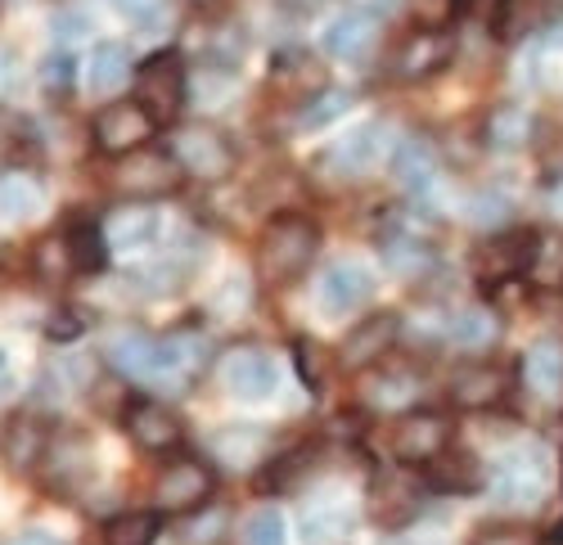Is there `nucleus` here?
I'll use <instances>...</instances> for the list:
<instances>
[{
	"instance_id": "obj_1",
	"label": "nucleus",
	"mask_w": 563,
	"mask_h": 545,
	"mask_svg": "<svg viewBox=\"0 0 563 545\" xmlns=\"http://www.w3.org/2000/svg\"><path fill=\"white\" fill-rule=\"evenodd\" d=\"M320 248V231L316 221L302 212H279L262 225V240H257V276L271 289H285L294 280L307 276V266L316 262Z\"/></svg>"
},
{
	"instance_id": "obj_2",
	"label": "nucleus",
	"mask_w": 563,
	"mask_h": 545,
	"mask_svg": "<svg viewBox=\"0 0 563 545\" xmlns=\"http://www.w3.org/2000/svg\"><path fill=\"white\" fill-rule=\"evenodd\" d=\"M550 482H554L550 451L537 442L505 451V456L492 465V496L500 505H537V501H545Z\"/></svg>"
},
{
	"instance_id": "obj_3",
	"label": "nucleus",
	"mask_w": 563,
	"mask_h": 545,
	"mask_svg": "<svg viewBox=\"0 0 563 545\" xmlns=\"http://www.w3.org/2000/svg\"><path fill=\"white\" fill-rule=\"evenodd\" d=\"M185 86H190V77H185V59L176 51H158L135 68V104L145 109L158 126H172L185 109Z\"/></svg>"
},
{
	"instance_id": "obj_4",
	"label": "nucleus",
	"mask_w": 563,
	"mask_h": 545,
	"mask_svg": "<svg viewBox=\"0 0 563 545\" xmlns=\"http://www.w3.org/2000/svg\"><path fill=\"white\" fill-rule=\"evenodd\" d=\"M96 149L109 154V158H131L140 149H150V141L158 135V122L140 109L135 100H118V104H104L96 113Z\"/></svg>"
},
{
	"instance_id": "obj_5",
	"label": "nucleus",
	"mask_w": 563,
	"mask_h": 545,
	"mask_svg": "<svg viewBox=\"0 0 563 545\" xmlns=\"http://www.w3.org/2000/svg\"><path fill=\"white\" fill-rule=\"evenodd\" d=\"M113 186L126 199H163V194H176L185 186V167L176 163L172 149H140V154L118 163Z\"/></svg>"
},
{
	"instance_id": "obj_6",
	"label": "nucleus",
	"mask_w": 563,
	"mask_h": 545,
	"mask_svg": "<svg viewBox=\"0 0 563 545\" xmlns=\"http://www.w3.org/2000/svg\"><path fill=\"white\" fill-rule=\"evenodd\" d=\"M388 451L393 460L401 465H433L451 451V424L446 415L438 411H415V415H401L393 429H388Z\"/></svg>"
},
{
	"instance_id": "obj_7",
	"label": "nucleus",
	"mask_w": 563,
	"mask_h": 545,
	"mask_svg": "<svg viewBox=\"0 0 563 545\" xmlns=\"http://www.w3.org/2000/svg\"><path fill=\"white\" fill-rule=\"evenodd\" d=\"M217 478L203 460L195 456H180L172 465H163L158 482H154V501H158V514H190V510H203L208 496H212Z\"/></svg>"
},
{
	"instance_id": "obj_8",
	"label": "nucleus",
	"mask_w": 563,
	"mask_h": 545,
	"mask_svg": "<svg viewBox=\"0 0 563 545\" xmlns=\"http://www.w3.org/2000/svg\"><path fill=\"white\" fill-rule=\"evenodd\" d=\"M176 163L185 167V176H199V180H225L234 171V145L225 141L221 131L212 126H180L172 135V145Z\"/></svg>"
},
{
	"instance_id": "obj_9",
	"label": "nucleus",
	"mask_w": 563,
	"mask_h": 545,
	"mask_svg": "<svg viewBox=\"0 0 563 545\" xmlns=\"http://www.w3.org/2000/svg\"><path fill=\"white\" fill-rule=\"evenodd\" d=\"M374 293V276H369V266L361 262H334V266H324V276L316 285V302L324 315H334V321H343V315H352L356 307H365Z\"/></svg>"
},
{
	"instance_id": "obj_10",
	"label": "nucleus",
	"mask_w": 563,
	"mask_h": 545,
	"mask_svg": "<svg viewBox=\"0 0 563 545\" xmlns=\"http://www.w3.org/2000/svg\"><path fill=\"white\" fill-rule=\"evenodd\" d=\"M221 379H225V388L240 401H266L279 388L275 360L266 352H257V347H234L225 356V366H221Z\"/></svg>"
},
{
	"instance_id": "obj_11",
	"label": "nucleus",
	"mask_w": 563,
	"mask_h": 545,
	"mask_svg": "<svg viewBox=\"0 0 563 545\" xmlns=\"http://www.w3.org/2000/svg\"><path fill=\"white\" fill-rule=\"evenodd\" d=\"M374 41H379V27H374L369 14L361 10H343L330 19V27L320 32L324 55L339 59V64H365L374 55Z\"/></svg>"
},
{
	"instance_id": "obj_12",
	"label": "nucleus",
	"mask_w": 563,
	"mask_h": 545,
	"mask_svg": "<svg viewBox=\"0 0 563 545\" xmlns=\"http://www.w3.org/2000/svg\"><path fill=\"white\" fill-rule=\"evenodd\" d=\"M356 523V510L343 491H316L302 505V541L307 545H334Z\"/></svg>"
},
{
	"instance_id": "obj_13",
	"label": "nucleus",
	"mask_w": 563,
	"mask_h": 545,
	"mask_svg": "<svg viewBox=\"0 0 563 545\" xmlns=\"http://www.w3.org/2000/svg\"><path fill=\"white\" fill-rule=\"evenodd\" d=\"M397 330H401L397 311H374V315H365V321H361V325H356V330L343 338L339 360H343V366H352V370L369 366V360H379V356L393 347Z\"/></svg>"
},
{
	"instance_id": "obj_14",
	"label": "nucleus",
	"mask_w": 563,
	"mask_h": 545,
	"mask_svg": "<svg viewBox=\"0 0 563 545\" xmlns=\"http://www.w3.org/2000/svg\"><path fill=\"white\" fill-rule=\"evenodd\" d=\"M126 433L145 451H176L185 429L163 401H131L126 405Z\"/></svg>"
},
{
	"instance_id": "obj_15",
	"label": "nucleus",
	"mask_w": 563,
	"mask_h": 545,
	"mask_svg": "<svg viewBox=\"0 0 563 545\" xmlns=\"http://www.w3.org/2000/svg\"><path fill=\"white\" fill-rule=\"evenodd\" d=\"M451 55H455V41H451L446 32H415V36L401 45V51H397L393 73L406 77V81H415V77H433L438 68L451 64Z\"/></svg>"
},
{
	"instance_id": "obj_16",
	"label": "nucleus",
	"mask_w": 563,
	"mask_h": 545,
	"mask_svg": "<svg viewBox=\"0 0 563 545\" xmlns=\"http://www.w3.org/2000/svg\"><path fill=\"white\" fill-rule=\"evenodd\" d=\"M388 149H393L388 122H361V126H352L343 141H339L334 158H339L352 176H361V171H369V167H379V163L388 158Z\"/></svg>"
},
{
	"instance_id": "obj_17",
	"label": "nucleus",
	"mask_w": 563,
	"mask_h": 545,
	"mask_svg": "<svg viewBox=\"0 0 563 545\" xmlns=\"http://www.w3.org/2000/svg\"><path fill=\"white\" fill-rule=\"evenodd\" d=\"M438 154H433V145L429 141H401L397 145V154H393V176H397V186L401 190H410V194H424V190H433V180H438Z\"/></svg>"
},
{
	"instance_id": "obj_18",
	"label": "nucleus",
	"mask_w": 563,
	"mask_h": 545,
	"mask_svg": "<svg viewBox=\"0 0 563 545\" xmlns=\"http://www.w3.org/2000/svg\"><path fill=\"white\" fill-rule=\"evenodd\" d=\"M126 77H131L126 45L104 41V45L90 51V64H86V90H90V96H118V90L126 86Z\"/></svg>"
},
{
	"instance_id": "obj_19",
	"label": "nucleus",
	"mask_w": 563,
	"mask_h": 545,
	"mask_svg": "<svg viewBox=\"0 0 563 545\" xmlns=\"http://www.w3.org/2000/svg\"><path fill=\"white\" fill-rule=\"evenodd\" d=\"M523 379L537 397L545 401H559L563 397V343L554 338H541L528 356H523Z\"/></svg>"
},
{
	"instance_id": "obj_20",
	"label": "nucleus",
	"mask_w": 563,
	"mask_h": 545,
	"mask_svg": "<svg viewBox=\"0 0 563 545\" xmlns=\"http://www.w3.org/2000/svg\"><path fill=\"white\" fill-rule=\"evenodd\" d=\"M505 388H509V375L496 366H464L451 379V397L460 405H492L505 397Z\"/></svg>"
},
{
	"instance_id": "obj_21",
	"label": "nucleus",
	"mask_w": 563,
	"mask_h": 545,
	"mask_svg": "<svg viewBox=\"0 0 563 545\" xmlns=\"http://www.w3.org/2000/svg\"><path fill=\"white\" fill-rule=\"evenodd\" d=\"M496 334H500L496 311H487V307H464V311L451 315V325H446V343H451V347H464V352L492 347Z\"/></svg>"
},
{
	"instance_id": "obj_22",
	"label": "nucleus",
	"mask_w": 563,
	"mask_h": 545,
	"mask_svg": "<svg viewBox=\"0 0 563 545\" xmlns=\"http://www.w3.org/2000/svg\"><path fill=\"white\" fill-rule=\"evenodd\" d=\"M158 235V216L150 208H118L104 221V240L109 248H145Z\"/></svg>"
},
{
	"instance_id": "obj_23",
	"label": "nucleus",
	"mask_w": 563,
	"mask_h": 545,
	"mask_svg": "<svg viewBox=\"0 0 563 545\" xmlns=\"http://www.w3.org/2000/svg\"><path fill=\"white\" fill-rule=\"evenodd\" d=\"M532 141V113L523 104H496L487 113V145L492 149H523Z\"/></svg>"
},
{
	"instance_id": "obj_24",
	"label": "nucleus",
	"mask_w": 563,
	"mask_h": 545,
	"mask_svg": "<svg viewBox=\"0 0 563 545\" xmlns=\"http://www.w3.org/2000/svg\"><path fill=\"white\" fill-rule=\"evenodd\" d=\"M550 19H554V0H505L496 27L505 41H519V36L541 32V27H554Z\"/></svg>"
},
{
	"instance_id": "obj_25",
	"label": "nucleus",
	"mask_w": 563,
	"mask_h": 545,
	"mask_svg": "<svg viewBox=\"0 0 563 545\" xmlns=\"http://www.w3.org/2000/svg\"><path fill=\"white\" fill-rule=\"evenodd\" d=\"M64 248H68V262L77 276H90L109 262V240H104V225H73L64 235Z\"/></svg>"
},
{
	"instance_id": "obj_26",
	"label": "nucleus",
	"mask_w": 563,
	"mask_h": 545,
	"mask_svg": "<svg viewBox=\"0 0 563 545\" xmlns=\"http://www.w3.org/2000/svg\"><path fill=\"white\" fill-rule=\"evenodd\" d=\"M0 203H5V221H32L45 199H41V186L32 176L10 171L5 180H0Z\"/></svg>"
},
{
	"instance_id": "obj_27",
	"label": "nucleus",
	"mask_w": 563,
	"mask_h": 545,
	"mask_svg": "<svg viewBox=\"0 0 563 545\" xmlns=\"http://www.w3.org/2000/svg\"><path fill=\"white\" fill-rule=\"evenodd\" d=\"M158 541V510L118 514L104 527V545H154Z\"/></svg>"
},
{
	"instance_id": "obj_28",
	"label": "nucleus",
	"mask_w": 563,
	"mask_h": 545,
	"mask_svg": "<svg viewBox=\"0 0 563 545\" xmlns=\"http://www.w3.org/2000/svg\"><path fill=\"white\" fill-rule=\"evenodd\" d=\"M415 32H446V23L464 10V0H406Z\"/></svg>"
},
{
	"instance_id": "obj_29",
	"label": "nucleus",
	"mask_w": 563,
	"mask_h": 545,
	"mask_svg": "<svg viewBox=\"0 0 563 545\" xmlns=\"http://www.w3.org/2000/svg\"><path fill=\"white\" fill-rule=\"evenodd\" d=\"M384 262L397 276H419L433 257H429V244H419V240H384Z\"/></svg>"
},
{
	"instance_id": "obj_30",
	"label": "nucleus",
	"mask_w": 563,
	"mask_h": 545,
	"mask_svg": "<svg viewBox=\"0 0 563 545\" xmlns=\"http://www.w3.org/2000/svg\"><path fill=\"white\" fill-rule=\"evenodd\" d=\"M244 545H285V514L275 505H262L244 523Z\"/></svg>"
},
{
	"instance_id": "obj_31",
	"label": "nucleus",
	"mask_w": 563,
	"mask_h": 545,
	"mask_svg": "<svg viewBox=\"0 0 563 545\" xmlns=\"http://www.w3.org/2000/svg\"><path fill=\"white\" fill-rule=\"evenodd\" d=\"M438 465V482L442 487H451V491H474L478 482H483V474H478V460L474 456H446L442 460H433Z\"/></svg>"
},
{
	"instance_id": "obj_32",
	"label": "nucleus",
	"mask_w": 563,
	"mask_h": 545,
	"mask_svg": "<svg viewBox=\"0 0 563 545\" xmlns=\"http://www.w3.org/2000/svg\"><path fill=\"white\" fill-rule=\"evenodd\" d=\"M352 104V96H347V90H320V96L316 100H307V109H302V126H324V122H334L343 109Z\"/></svg>"
},
{
	"instance_id": "obj_33",
	"label": "nucleus",
	"mask_w": 563,
	"mask_h": 545,
	"mask_svg": "<svg viewBox=\"0 0 563 545\" xmlns=\"http://www.w3.org/2000/svg\"><path fill=\"white\" fill-rule=\"evenodd\" d=\"M68 81H73V59L59 51V55L45 59V68H41V86H45V90H55V96H64Z\"/></svg>"
},
{
	"instance_id": "obj_34",
	"label": "nucleus",
	"mask_w": 563,
	"mask_h": 545,
	"mask_svg": "<svg viewBox=\"0 0 563 545\" xmlns=\"http://www.w3.org/2000/svg\"><path fill=\"white\" fill-rule=\"evenodd\" d=\"M474 545H541V532H532V527H487Z\"/></svg>"
},
{
	"instance_id": "obj_35",
	"label": "nucleus",
	"mask_w": 563,
	"mask_h": 545,
	"mask_svg": "<svg viewBox=\"0 0 563 545\" xmlns=\"http://www.w3.org/2000/svg\"><path fill=\"white\" fill-rule=\"evenodd\" d=\"M468 221L500 225V221H505V199H496V194H474V199H468Z\"/></svg>"
},
{
	"instance_id": "obj_36",
	"label": "nucleus",
	"mask_w": 563,
	"mask_h": 545,
	"mask_svg": "<svg viewBox=\"0 0 563 545\" xmlns=\"http://www.w3.org/2000/svg\"><path fill=\"white\" fill-rule=\"evenodd\" d=\"M221 527H225V514H212V519H203V523H190L185 541H190V545H217V541H221Z\"/></svg>"
},
{
	"instance_id": "obj_37",
	"label": "nucleus",
	"mask_w": 563,
	"mask_h": 545,
	"mask_svg": "<svg viewBox=\"0 0 563 545\" xmlns=\"http://www.w3.org/2000/svg\"><path fill=\"white\" fill-rule=\"evenodd\" d=\"M109 5H113L118 14H126V19H135V23H150V19L158 14L163 0H109Z\"/></svg>"
},
{
	"instance_id": "obj_38",
	"label": "nucleus",
	"mask_w": 563,
	"mask_h": 545,
	"mask_svg": "<svg viewBox=\"0 0 563 545\" xmlns=\"http://www.w3.org/2000/svg\"><path fill=\"white\" fill-rule=\"evenodd\" d=\"M320 360H324V352H320L316 343H298V366H302V379L320 383Z\"/></svg>"
},
{
	"instance_id": "obj_39",
	"label": "nucleus",
	"mask_w": 563,
	"mask_h": 545,
	"mask_svg": "<svg viewBox=\"0 0 563 545\" xmlns=\"http://www.w3.org/2000/svg\"><path fill=\"white\" fill-rule=\"evenodd\" d=\"M81 32H86V19H81V14H59V19H55V36H59V41H77Z\"/></svg>"
},
{
	"instance_id": "obj_40",
	"label": "nucleus",
	"mask_w": 563,
	"mask_h": 545,
	"mask_svg": "<svg viewBox=\"0 0 563 545\" xmlns=\"http://www.w3.org/2000/svg\"><path fill=\"white\" fill-rule=\"evenodd\" d=\"M275 5H279V10H289V14H316L324 0H275Z\"/></svg>"
},
{
	"instance_id": "obj_41",
	"label": "nucleus",
	"mask_w": 563,
	"mask_h": 545,
	"mask_svg": "<svg viewBox=\"0 0 563 545\" xmlns=\"http://www.w3.org/2000/svg\"><path fill=\"white\" fill-rule=\"evenodd\" d=\"M10 545H59L55 536H45V532H23V536H14Z\"/></svg>"
},
{
	"instance_id": "obj_42",
	"label": "nucleus",
	"mask_w": 563,
	"mask_h": 545,
	"mask_svg": "<svg viewBox=\"0 0 563 545\" xmlns=\"http://www.w3.org/2000/svg\"><path fill=\"white\" fill-rule=\"evenodd\" d=\"M384 545H415V541H384Z\"/></svg>"
},
{
	"instance_id": "obj_43",
	"label": "nucleus",
	"mask_w": 563,
	"mask_h": 545,
	"mask_svg": "<svg viewBox=\"0 0 563 545\" xmlns=\"http://www.w3.org/2000/svg\"><path fill=\"white\" fill-rule=\"evenodd\" d=\"M199 5H212V0H199Z\"/></svg>"
}]
</instances>
